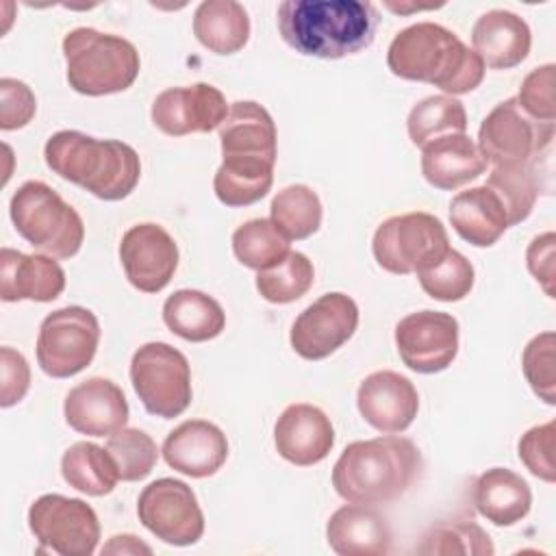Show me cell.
I'll return each mask as SVG.
<instances>
[{"label": "cell", "instance_id": "cell-1", "mask_svg": "<svg viewBox=\"0 0 556 556\" xmlns=\"http://www.w3.org/2000/svg\"><path fill=\"white\" fill-rule=\"evenodd\" d=\"M282 41L304 56L343 59L371 46L380 15L363 0H285L278 4Z\"/></svg>", "mask_w": 556, "mask_h": 556}, {"label": "cell", "instance_id": "cell-2", "mask_svg": "<svg viewBox=\"0 0 556 556\" xmlns=\"http://www.w3.org/2000/svg\"><path fill=\"white\" fill-rule=\"evenodd\" d=\"M387 65L397 78L434 85L445 96L473 91L486 70L456 33L434 22H417L400 30L389 43Z\"/></svg>", "mask_w": 556, "mask_h": 556}, {"label": "cell", "instance_id": "cell-3", "mask_svg": "<svg viewBox=\"0 0 556 556\" xmlns=\"http://www.w3.org/2000/svg\"><path fill=\"white\" fill-rule=\"evenodd\" d=\"M419 447L397 434L350 443L332 467L334 491L352 504H389L421 473Z\"/></svg>", "mask_w": 556, "mask_h": 556}, {"label": "cell", "instance_id": "cell-4", "mask_svg": "<svg viewBox=\"0 0 556 556\" xmlns=\"http://www.w3.org/2000/svg\"><path fill=\"white\" fill-rule=\"evenodd\" d=\"M46 165L91 195L115 202L130 195L141 176L132 146L117 139H96L80 130H59L43 148Z\"/></svg>", "mask_w": 556, "mask_h": 556}, {"label": "cell", "instance_id": "cell-5", "mask_svg": "<svg viewBox=\"0 0 556 556\" xmlns=\"http://www.w3.org/2000/svg\"><path fill=\"white\" fill-rule=\"evenodd\" d=\"M63 56L70 87L93 98L126 91L141 67L139 52L128 39L87 26L65 35Z\"/></svg>", "mask_w": 556, "mask_h": 556}, {"label": "cell", "instance_id": "cell-6", "mask_svg": "<svg viewBox=\"0 0 556 556\" xmlns=\"http://www.w3.org/2000/svg\"><path fill=\"white\" fill-rule=\"evenodd\" d=\"M9 213L20 237L52 258H72L83 245L80 215L41 180H26L13 193Z\"/></svg>", "mask_w": 556, "mask_h": 556}, {"label": "cell", "instance_id": "cell-7", "mask_svg": "<svg viewBox=\"0 0 556 556\" xmlns=\"http://www.w3.org/2000/svg\"><path fill=\"white\" fill-rule=\"evenodd\" d=\"M450 250L447 230L439 217L415 211L384 219L371 241L374 258L389 274L406 276L434 265Z\"/></svg>", "mask_w": 556, "mask_h": 556}, {"label": "cell", "instance_id": "cell-8", "mask_svg": "<svg viewBox=\"0 0 556 556\" xmlns=\"http://www.w3.org/2000/svg\"><path fill=\"white\" fill-rule=\"evenodd\" d=\"M130 382L143 408L161 419H174L191 404L189 361L169 343H143L132 354Z\"/></svg>", "mask_w": 556, "mask_h": 556}, {"label": "cell", "instance_id": "cell-9", "mask_svg": "<svg viewBox=\"0 0 556 556\" xmlns=\"http://www.w3.org/2000/svg\"><path fill=\"white\" fill-rule=\"evenodd\" d=\"M554 141V124L532 119L517 102H500L480 124L478 150L486 163L528 165L547 159Z\"/></svg>", "mask_w": 556, "mask_h": 556}, {"label": "cell", "instance_id": "cell-10", "mask_svg": "<svg viewBox=\"0 0 556 556\" xmlns=\"http://www.w3.org/2000/svg\"><path fill=\"white\" fill-rule=\"evenodd\" d=\"M100 343L98 317L83 306H65L46 315L37 334V363L50 378L83 371Z\"/></svg>", "mask_w": 556, "mask_h": 556}, {"label": "cell", "instance_id": "cell-11", "mask_svg": "<svg viewBox=\"0 0 556 556\" xmlns=\"http://www.w3.org/2000/svg\"><path fill=\"white\" fill-rule=\"evenodd\" d=\"M28 528L39 549L61 556H91L100 541L96 510L78 500L59 493L37 497L28 508Z\"/></svg>", "mask_w": 556, "mask_h": 556}, {"label": "cell", "instance_id": "cell-12", "mask_svg": "<svg viewBox=\"0 0 556 556\" xmlns=\"http://www.w3.org/2000/svg\"><path fill=\"white\" fill-rule=\"evenodd\" d=\"M139 521L163 543L193 545L204 534V515L193 489L176 478H159L137 500Z\"/></svg>", "mask_w": 556, "mask_h": 556}, {"label": "cell", "instance_id": "cell-13", "mask_svg": "<svg viewBox=\"0 0 556 556\" xmlns=\"http://www.w3.org/2000/svg\"><path fill=\"white\" fill-rule=\"evenodd\" d=\"M395 345L402 363L417 374H437L458 354V321L450 313L417 311L395 324Z\"/></svg>", "mask_w": 556, "mask_h": 556}, {"label": "cell", "instance_id": "cell-14", "mask_svg": "<svg viewBox=\"0 0 556 556\" xmlns=\"http://www.w3.org/2000/svg\"><path fill=\"white\" fill-rule=\"evenodd\" d=\"M358 326L356 302L339 291L306 306L291 326V348L306 361H321L352 339Z\"/></svg>", "mask_w": 556, "mask_h": 556}, {"label": "cell", "instance_id": "cell-15", "mask_svg": "<svg viewBox=\"0 0 556 556\" xmlns=\"http://www.w3.org/2000/svg\"><path fill=\"white\" fill-rule=\"evenodd\" d=\"M230 106L224 93L208 85L195 83L191 87H169L152 102V124L169 135L185 137L191 132H211L219 128Z\"/></svg>", "mask_w": 556, "mask_h": 556}, {"label": "cell", "instance_id": "cell-16", "mask_svg": "<svg viewBox=\"0 0 556 556\" xmlns=\"http://www.w3.org/2000/svg\"><path fill=\"white\" fill-rule=\"evenodd\" d=\"M119 261L128 282L143 293L163 291L178 267V245L159 224L130 226L119 243Z\"/></svg>", "mask_w": 556, "mask_h": 556}, {"label": "cell", "instance_id": "cell-17", "mask_svg": "<svg viewBox=\"0 0 556 556\" xmlns=\"http://www.w3.org/2000/svg\"><path fill=\"white\" fill-rule=\"evenodd\" d=\"M363 419L382 434L404 432L417 417L419 393L415 384L391 369L369 374L356 393Z\"/></svg>", "mask_w": 556, "mask_h": 556}, {"label": "cell", "instance_id": "cell-18", "mask_svg": "<svg viewBox=\"0 0 556 556\" xmlns=\"http://www.w3.org/2000/svg\"><path fill=\"white\" fill-rule=\"evenodd\" d=\"M63 415L67 426L80 434L111 437L126 428L128 402L113 380L96 376L70 389Z\"/></svg>", "mask_w": 556, "mask_h": 556}, {"label": "cell", "instance_id": "cell-19", "mask_svg": "<svg viewBox=\"0 0 556 556\" xmlns=\"http://www.w3.org/2000/svg\"><path fill=\"white\" fill-rule=\"evenodd\" d=\"M274 445L291 465L311 467L330 454L334 428L321 408L298 402L287 406L276 419Z\"/></svg>", "mask_w": 556, "mask_h": 556}, {"label": "cell", "instance_id": "cell-20", "mask_svg": "<svg viewBox=\"0 0 556 556\" xmlns=\"http://www.w3.org/2000/svg\"><path fill=\"white\" fill-rule=\"evenodd\" d=\"M165 463L189 478H208L228 458V439L211 421L189 419L176 426L163 441Z\"/></svg>", "mask_w": 556, "mask_h": 556}, {"label": "cell", "instance_id": "cell-21", "mask_svg": "<svg viewBox=\"0 0 556 556\" xmlns=\"http://www.w3.org/2000/svg\"><path fill=\"white\" fill-rule=\"evenodd\" d=\"M63 289L65 271L52 256L0 250V298L4 302H52Z\"/></svg>", "mask_w": 556, "mask_h": 556}, {"label": "cell", "instance_id": "cell-22", "mask_svg": "<svg viewBox=\"0 0 556 556\" xmlns=\"http://www.w3.org/2000/svg\"><path fill=\"white\" fill-rule=\"evenodd\" d=\"M326 539L339 556H384L391 552V526L369 504L337 508L326 523Z\"/></svg>", "mask_w": 556, "mask_h": 556}, {"label": "cell", "instance_id": "cell-23", "mask_svg": "<svg viewBox=\"0 0 556 556\" xmlns=\"http://www.w3.org/2000/svg\"><path fill=\"white\" fill-rule=\"evenodd\" d=\"M219 143L224 159L276 163V124L258 102L239 100L230 104V111L219 126Z\"/></svg>", "mask_w": 556, "mask_h": 556}, {"label": "cell", "instance_id": "cell-24", "mask_svg": "<svg viewBox=\"0 0 556 556\" xmlns=\"http://www.w3.org/2000/svg\"><path fill=\"white\" fill-rule=\"evenodd\" d=\"M471 43L484 67L510 70L526 61L532 35L523 17L513 11L493 9L476 20L471 28Z\"/></svg>", "mask_w": 556, "mask_h": 556}, {"label": "cell", "instance_id": "cell-25", "mask_svg": "<svg viewBox=\"0 0 556 556\" xmlns=\"http://www.w3.org/2000/svg\"><path fill=\"white\" fill-rule=\"evenodd\" d=\"M484 172L486 161L465 132L439 137L421 148V174L434 189L456 191Z\"/></svg>", "mask_w": 556, "mask_h": 556}, {"label": "cell", "instance_id": "cell-26", "mask_svg": "<svg viewBox=\"0 0 556 556\" xmlns=\"http://www.w3.org/2000/svg\"><path fill=\"white\" fill-rule=\"evenodd\" d=\"M450 224L463 241L476 248H491L510 228L502 200L486 185L471 187L452 198Z\"/></svg>", "mask_w": 556, "mask_h": 556}, {"label": "cell", "instance_id": "cell-27", "mask_svg": "<svg viewBox=\"0 0 556 556\" xmlns=\"http://www.w3.org/2000/svg\"><path fill=\"white\" fill-rule=\"evenodd\" d=\"M473 506L493 526H515L532 506V491L528 482L506 469L491 467L482 471L473 482Z\"/></svg>", "mask_w": 556, "mask_h": 556}, {"label": "cell", "instance_id": "cell-28", "mask_svg": "<svg viewBox=\"0 0 556 556\" xmlns=\"http://www.w3.org/2000/svg\"><path fill=\"white\" fill-rule=\"evenodd\" d=\"M163 321L180 339L202 343L222 334L226 313L215 298L195 289H180L165 300Z\"/></svg>", "mask_w": 556, "mask_h": 556}, {"label": "cell", "instance_id": "cell-29", "mask_svg": "<svg viewBox=\"0 0 556 556\" xmlns=\"http://www.w3.org/2000/svg\"><path fill=\"white\" fill-rule=\"evenodd\" d=\"M193 35L213 54H235L250 39V17L235 0H206L193 13Z\"/></svg>", "mask_w": 556, "mask_h": 556}, {"label": "cell", "instance_id": "cell-30", "mask_svg": "<svg viewBox=\"0 0 556 556\" xmlns=\"http://www.w3.org/2000/svg\"><path fill=\"white\" fill-rule=\"evenodd\" d=\"M61 473L72 489L91 497L109 495L119 480L109 450L89 441H78L63 452Z\"/></svg>", "mask_w": 556, "mask_h": 556}, {"label": "cell", "instance_id": "cell-31", "mask_svg": "<svg viewBox=\"0 0 556 556\" xmlns=\"http://www.w3.org/2000/svg\"><path fill=\"white\" fill-rule=\"evenodd\" d=\"M274 165L252 159H224L213 178L217 200L226 206H250L258 202L271 189Z\"/></svg>", "mask_w": 556, "mask_h": 556}, {"label": "cell", "instance_id": "cell-32", "mask_svg": "<svg viewBox=\"0 0 556 556\" xmlns=\"http://www.w3.org/2000/svg\"><path fill=\"white\" fill-rule=\"evenodd\" d=\"M495 195L502 200L508 224H521L532 213L536 198L543 189L541 185V165L528 163V165H500L493 167L484 182Z\"/></svg>", "mask_w": 556, "mask_h": 556}, {"label": "cell", "instance_id": "cell-33", "mask_svg": "<svg viewBox=\"0 0 556 556\" xmlns=\"http://www.w3.org/2000/svg\"><path fill=\"white\" fill-rule=\"evenodd\" d=\"M408 137L417 148L430 141L467 130V111L454 96H428L417 102L406 119Z\"/></svg>", "mask_w": 556, "mask_h": 556}, {"label": "cell", "instance_id": "cell-34", "mask_svg": "<svg viewBox=\"0 0 556 556\" xmlns=\"http://www.w3.org/2000/svg\"><path fill=\"white\" fill-rule=\"evenodd\" d=\"M274 226L289 239L300 241L315 235L321 226L319 195L306 185H289L278 191L269 206Z\"/></svg>", "mask_w": 556, "mask_h": 556}, {"label": "cell", "instance_id": "cell-35", "mask_svg": "<svg viewBox=\"0 0 556 556\" xmlns=\"http://www.w3.org/2000/svg\"><path fill=\"white\" fill-rule=\"evenodd\" d=\"M232 252L250 269L263 271L278 265L291 250L289 239L271 219H250L232 232Z\"/></svg>", "mask_w": 556, "mask_h": 556}, {"label": "cell", "instance_id": "cell-36", "mask_svg": "<svg viewBox=\"0 0 556 556\" xmlns=\"http://www.w3.org/2000/svg\"><path fill=\"white\" fill-rule=\"evenodd\" d=\"M315 280L313 263L302 252H289L278 265L256 274L258 293L271 304H289L308 293Z\"/></svg>", "mask_w": 556, "mask_h": 556}, {"label": "cell", "instance_id": "cell-37", "mask_svg": "<svg viewBox=\"0 0 556 556\" xmlns=\"http://www.w3.org/2000/svg\"><path fill=\"white\" fill-rule=\"evenodd\" d=\"M417 554H465L491 556L495 552L491 536L473 521H443L432 526L415 549Z\"/></svg>", "mask_w": 556, "mask_h": 556}, {"label": "cell", "instance_id": "cell-38", "mask_svg": "<svg viewBox=\"0 0 556 556\" xmlns=\"http://www.w3.org/2000/svg\"><path fill=\"white\" fill-rule=\"evenodd\" d=\"M421 289L439 302H458L469 295L473 287V265L454 248H450L443 258L434 265L417 271Z\"/></svg>", "mask_w": 556, "mask_h": 556}, {"label": "cell", "instance_id": "cell-39", "mask_svg": "<svg viewBox=\"0 0 556 556\" xmlns=\"http://www.w3.org/2000/svg\"><path fill=\"white\" fill-rule=\"evenodd\" d=\"M106 450L113 456L119 480L137 482L150 476L159 460V447L154 439L139 428H122L109 437Z\"/></svg>", "mask_w": 556, "mask_h": 556}, {"label": "cell", "instance_id": "cell-40", "mask_svg": "<svg viewBox=\"0 0 556 556\" xmlns=\"http://www.w3.org/2000/svg\"><path fill=\"white\" fill-rule=\"evenodd\" d=\"M556 334L552 330L530 339L523 350L521 367L528 384L545 404H556Z\"/></svg>", "mask_w": 556, "mask_h": 556}, {"label": "cell", "instance_id": "cell-41", "mask_svg": "<svg viewBox=\"0 0 556 556\" xmlns=\"http://www.w3.org/2000/svg\"><path fill=\"white\" fill-rule=\"evenodd\" d=\"M554 445H556V421H547L543 426L530 428L517 445L519 460L526 465V469L536 476L539 480L554 482L556 469H554Z\"/></svg>", "mask_w": 556, "mask_h": 556}, {"label": "cell", "instance_id": "cell-42", "mask_svg": "<svg viewBox=\"0 0 556 556\" xmlns=\"http://www.w3.org/2000/svg\"><path fill=\"white\" fill-rule=\"evenodd\" d=\"M554 63L534 67L521 83L517 102L519 106L536 122L554 124L556 104H554Z\"/></svg>", "mask_w": 556, "mask_h": 556}, {"label": "cell", "instance_id": "cell-43", "mask_svg": "<svg viewBox=\"0 0 556 556\" xmlns=\"http://www.w3.org/2000/svg\"><path fill=\"white\" fill-rule=\"evenodd\" d=\"M37 111L30 87L17 78H0V128L17 130L26 126Z\"/></svg>", "mask_w": 556, "mask_h": 556}, {"label": "cell", "instance_id": "cell-44", "mask_svg": "<svg viewBox=\"0 0 556 556\" xmlns=\"http://www.w3.org/2000/svg\"><path fill=\"white\" fill-rule=\"evenodd\" d=\"M0 365H2L0 406L9 408L26 395V391L30 387V367H28L26 358L9 345H4L0 350Z\"/></svg>", "mask_w": 556, "mask_h": 556}, {"label": "cell", "instance_id": "cell-45", "mask_svg": "<svg viewBox=\"0 0 556 556\" xmlns=\"http://www.w3.org/2000/svg\"><path fill=\"white\" fill-rule=\"evenodd\" d=\"M554 232H543L534 237L526 250L528 269L543 285L549 298H554Z\"/></svg>", "mask_w": 556, "mask_h": 556}, {"label": "cell", "instance_id": "cell-46", "mask_svg": "<svg viewBox=\"0 0 556 556\" xmlns=\"http://www.w3.org/2000/svg\"><path fill=\"white\" fill-rule=\"evenodd\" d=\"M152 554V547L132 534H117L102 547V554Z\"/></svg>", "mask_w": 556, "mask_h": 556}]
</instances>
